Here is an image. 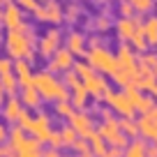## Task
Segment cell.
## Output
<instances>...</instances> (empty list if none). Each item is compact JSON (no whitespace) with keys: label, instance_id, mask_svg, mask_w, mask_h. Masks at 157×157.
<instances>
[{"label":"cell","instance_id":"1","mask_svg":"<svg viewBox=\"0 0 157 157\" xmlns=\"http://www.w3.org/2000/svg\"><path fill=\"white\" fill-rule=\"evenodd\" d=\"M35 30L33 25L28 23H21L16 30H7L5 35V49H7V56L14 60L19 58H25L30 63H35Z\"/></svg>","mask_w":157,"mask_h":157},{"label":"cell","instance_id":"2","mask_svg":"<svg viewBox=\"0 0 157 157\" xmlns=\"http://www.w3.org/2000/svg\"><path fill=\"white\" fill-rule=\"evenodd\" d=\"M35 88L39 90L42 99L46 102H60V99H69V90L63 81L53 76L51 72H39L35 74Z\"/></svg>","mask_w":157,"mask_h":157},{"label":"cell","instance_id":"3","mask_svg":"<svg viewBox=\"0 0 157 157\" xmlns=\"http://www.w3.org/2000/svg\"><path fill=\"white\" fill-rule=\"evenodd\" d=\"M83 58H86V63H88L90 67L95 69V72H99V74H109V76H111V74L118 69L116 56H113L111 51L106 49V46H97V49L86 51Z\"/></svg>","mask_w":157,"mask_h":157},{"label":"cell","instance_id":"4","mask_svg":"<svg viewBox=\"0 0 157 157\" xmlns=\"http://www.w3.org/2000/svg\"><path fill=\"white\" fill-rule=\"evenodd\" d=\"M99 134H102V139L106 141V146H116V148H127V143H129V139L125 136L123 132H120V125H118V120L113 116H109V118H104L102 123H99V129H97Z\"/></svg>","mask_w":157,"mask_h":157},{"label":"cell","instance_id":"5","mask_svg":"<svg viewBox=\"0 0 157 157\" xmlns=\"http://www.w3.org/2000/svg\"><path fill=\"white\" fill-rule=\"evenodd\" d=\"M104 99H106L109 109H111L113 113H118V116H134V106L132 102H129V97L125 95V90H120V93H116V90H106L104 93Z\"/></svg>","mask_w":157,"mask_h":157},{"label":"cell","instance_id":"6","mask_svg":"<svg viewBox=\"0 0 157 157\" xmlns=\"http://www.w3.org/2000/svg\"><path fill=\"white\" fill-rule=\"evenodd\" d=\"M60 42H63V33H60L58 28L46 30V33L42 35V39H39V44H37V53L42 56V58H51V56L60 49Z\"/></svg>","mask_w":157,"mask_h":157},{"label":"cell","instance_id":"7","mask_svg":"<svg viewBox=\"0 0 157 157\" xmlns=\"http://www.w3.org/2000/svg\"><path fill=\"white\" fill-rule=\"evenodd\" d=\"M125 95L129 97V102H132L134 111L136 113H150L152 109H155V99H152V95H146L141 93L139 88H134V86H127V88H123Z\"/></svg>","mask_w":157,"mask_h":157},{"label":"cell","instance_id":"8","mask_svg":"<svg viewBox=\"0 0 157 157\" xmlns=\"http://www.w3.org/2000/svg\"><path fill=\"white\" fill-rule=\"evenodd\" d=\"M67 120H69V125L76 129L78 136H83V139H88L90 134L95 132V120H93V116H90V113H86L83 109L74 111L72 116L67 118Z\"/></svg>","mask_w":157,"mask_h":157},{"label":"cell","instance_id":"9","mask_svg":"<svg viewBox=\"0 0 157 157\" xmlns=\"http://www.w3.org/2000/svg\"><path fill=\"white\" fill-rule=\"evenodd\" d=\"M74 67V53L67 49V46H60L58 51H56L53 56L49 58V65H46V72L56 74V72H67V69Z\"/></svg>","mask_w":157,"mask_h":157},{"label":"cell","instance_id":"10","mask_svg":"<svg viewBox=\"0 0 157 157\" xmlns=\"http://www.w3.org/2000/svg\"><path fill=\"white\" fill-rule=\"evenodd\" d=\"M33 16H35L37 21H46V23H53V25H58L60 21L65 19L63 7H60L58 2H53V0L44 2V7H42V5H37V10L33 12Z\"/></svg>","mask_w":157,"mask_h":157},{"label":"cell","instance_id":"11","mask_svg":"<svg viewBox=\"0 0 157 157\" xmlns=\"http://www.w3.org/2000/svg\"><path fill=\"white\" fill-rule=\"evenodd\" d=\"M12 72H14V76H16L21 88L35 86V74H33V63H30V60H25V58L14 60V69H12Z\"/></svg>","mask_w":157,"mask_h":157},{"label":"cell","instance_id":"12","mask_svg":"<svg viewBox=\"0 0 157 157\" xmlns=\"http://www.w3.org/2000/svg\"><path fill=\"white\" fill-rule=\"evenodd\" d=\"M28 134H33L37 141L46 143V139H49V134H51V118L46 116V113H37V116H33V123H30Z\"/></svg>","mask_w":157,"mask_h":157},{"label":"cell","instance_id":"13","mask_svg":"<svg viewBox=\"0 0 157 157\" xmlns=\"http://www.w3.org/2000/svg\"><path fill=\"white\" fill-rule=\"evenodd\" d=\"M116 60H118V69H125V72H132V74L139 72V63H136V56H134L132 46L123 44L116 53Z\"/></svg>","mask_w":157,"mask_h":157},{"label":"cell","instance_id":"14","mask_svg":"<svg viewBox=\"0 0 157 157\" xmlns=\"http://www.w3.org/2000/svg\"><path fill=\"white\" fill-rule=\"evenodd\" d=\"M139 125V134L148 141H157V116L155 113H141V118L136 120Z\"/></svg>","mask_w":157,"mask_h":157},{"label":"cell","instance_id":"15","mask_svg":"<svg viewBox=\"0 0 157 157\" xmlns=\"http://www.w3.org/2000/svg\"><path fill=\"white\" fill-rule=\"evenodd\" d=\"M83 86H86V90H88V97H95V99L104 97V93L109 90L106 78H104V74H99V72H95L93 76H88L83 81Z\"/></svg>","mask_w":157,"mask_h":157},{"label":"cell","instance_id":"16","mask_svg":"<svg viewBox=\"0 0 157 157\" xmlns=\"http://www.w3.org/2000/svg\"><path fill=\"white\" fill-rule=\"evenodd\" d=\"M2 23H5L7 30H16L23 23V10L14 2H7L5 10H2Z\"/></svg>","mask_w":157,"mask_h":157},{"label":"cell","instance_id":"17","mask_svg":"<svg viewBox=\"0 0 157 157\" xmlns=\"http://www.w3.org/2000/svg\"><path fill=\"white\" fill-rule=\"evenodd\" d=\"M21 111H23V102L16 95H12V97H7L2 102V118H5L7 123H16V118L21 116Z\"/></svg>","mask_w":157,"mask_h":157},{"label":"cell","instance_id":"18","mask_svg":"<svg viewBox=\"0 0 157 157\" xmlns=\"http://www.w3.org/2000/svg\"><path fill=\"white\" fill-rule=\"evenodd\" d=\"M143 19H132V16H123V19L116 23V35L123 42H129V37L134 35V30H136V23Z\"/></svg>","mask_w":157,"mask_h":157},{"label":"cell","instance_id":"19","mask_svg":"<svg viewBox=\"0 0 157 157\" xmlns=\"http://www.w3.org/2000/svg\"><path fill=\"white\" fill-rule=\"evenodd\" d=\"M65 46H67L74 56H86V51H88V49H86V46H88V44H86V37L81 33H76V30H72V33L67 35Z\"/></svg>","mask_w":157,"mask_h":157},{"label":"cell","instance_id":"20","mask_svg":"<svg viewBox=\"0 0 157 157\" xmlns=\"http://www.w3.org/2000/svg\"><path fill=\"white\" fill-rule=\"evenodd\" d=\"M134 88H139L141 93H152V88L157 86V76L152 72H136V78H134Z\"/></svg>","mask_w":157,"mask_h":157},{"label":"cell","instance_id":"21","mask_svg":"<svg viewBox=\"0 0 157 157\" xmlns=\"http://www.w3.org/2000/svg\"><path fill=\"white\" fill-rule=\"evenodd\" d=\"M69 102H72L74 109H86L88 106V90H86L83 81L74 88H69Z\"/></svg>","mask_w":157,"mask_h":157},{"label":"cell","instance_id":"22","mask_svg":"<svg viewBox=\"0 0 157 157\" xmlns=\"http://www.w3.org/2000/svg\"><path fill=\"white\" fill-rule=\"evenodd\" d=\"M21 102H23V106H28V109H39L44 99H42V95H39V90L35 88V86H30V88H23Z\"/></svg>","mask_w":157,"mask_h":157},{"label":"cell","instance_id":"23","mask_svg":"<svg viewBox=\"0 0 157 157\" xmlns=\"http://www.w3.org/2000/svg\"><path fill=\"white\" fill-rule=\"evenodd\" d=\"M23 139H25V129H21L19 125H14V127H12L10 132H7V148H10V150L16 155V150L21 148Z\"/></svg>","mask_w":157,"mask_h":157},{"label":"cell","instance_id":"24","mask_svg":"<svg viewBox=\"0 0 157 157\" xmlns=\"http://www.w3.org/2000/svg\"><path fill=\"white\" fill-rule=\"evenodd\" d=\"M118 125H120V132H123L125 136L129 139V141L139 136V125H136V120H134L132 116H120Z\"/></svg>","mask_w":157,"mask_h":157},{"label":"cell","instance_id":"25","mask_svg":"<svg viewBox=\"0 0 157 157\" xmlns=\"http://www.w3.org/2000/svg\"><path fill=\"white\" fill-rule=\"evenodd\" d=\"M143 35L148 46H157V16H148L143 21Z\"/></svg>","mask_w":157,"mask_h":157},{"label":"cell","instance_id":"26","mask_svg":"<svg viewBox=\"0 0 157 157\" xmlns=\"http://www.w3.org/2000/svg\"><path fill=\"white\" fill-rule=\"evenodd\" d=\"M88 143H90V150L95 152V157H102L104 150L109 148L106 141L102 139V134H99V132H93V134H90V136H88Z\"/></svg>","mask_w":157,"mask_h":157},{"label":"cell","instance_id":"27","mask_svg":"<svg viewBox=\"0 0 157 157\" xmlns=\"http://www.w3.org/2000/svg\"><path fill=\"white\" fill-rule=\"evenodd\" d=\"M123 157H146V141H139V139H132L125 148Z\"/></svg>","mask_w":157,"mask_h":157},{"label":"cell","instance_id":"28","mask_svg":"<svg viewBox=\"0 0 157 157\" xmlns=\"http://www.w3.org/2000/svg\"><path fill=\"white\" fill-rule=\"evenodd\" d=\"M155 60H157V53L143 51V53L136 58V63H139V72H152V67H155Z\"/></svg>","mask_w":157,"mask_h":157},{"label":"cell","instance_id":"29","mask_svg":"<svg viewBox=\"0 0 157 157\" xmlns=\"http://www.w3.org/2000/svg\"><path fill=\"white\" fill-rule=\"evenodd\" d=\"M111 76H113V81H116V86H120V88H127V86H132V83H134L136 74L125 72V69H116V72H113Z\"/></svg>","mask_w":157,"mask_h":157},{"label":"cell","instance_id":"30","mask_svg":"<svg viewBox=\"0 0 157 157\" xmlns=\"http://www.w3.org/2000/svg\"><path fill=\"white\" fill-rule=\"evenodd\" d=\"M0 86L5 88L7 95H14L16 88H19V81H16L14 72H7V74H0Z\"/></svg>","mask_w":157,"mask_h":157},{"label":"cell","instance_id":"31","mask_svg":"<svg viewBox=\"0 0 157 157\" xmlns=\"http://www.w3.org/2000/svg\"><path fill=\"white\" fill-rule=\"evenodd\" d=\"M60 136H63V143H65V148H72L74 143H76L78 134H76V129H74L72 125H65V127L60 129Z\"/></svg>","mask_w":157,"mask_h":157},{"label":"cell","instance_id":"32","mask_svg":"<svg viewBox=\"0 0 157 157\" xmlns=\"http://www.w3.org/2000/svg\"><path fill=\"white\" fill-rule=\"evenodd\" d=\"M72 69L78 74V78H81V81H86L88 76H93V74H95V69L90 67L86 60H81V63H74V67H72Z\"/></svg>","mask_w":157,"mask_h":157},{"label":"cell","instance_id":"33","mask_svg":"<svg viewBox=\"0 0 157 157\" xmlns=\"http://www.w3.org/2000/svg\"><path fill=\"white\" fill-rule=\"evenodd\" d=\"M134 7V12H139V14H150L152 7H155V0H129Z\"/></svg>","mask_w":157,"mask_h":157},{"label":"cell","instance_id":"34","mask_svg":"<svg viewBox=\"0 0 157 157\" xmlns=\"http://www.w3.org/2000/svg\"><path fill=\"white\" fill-rule=\"evenodd\" d=\"M72 113H74V106H72V102H69V99H60V102H56V116L69 118Z\"/></svg>","mask_w":157,"mask_h":157},{"label":"cell","instance_id":"35","mask_svg":"<svg viewBox=\"0 0 157 157\" xmlns=\"http://www.w3.org/2000/svg\"><path fill=\"white\" fill-rule=\"evenodd\" d=\"M46 143H49L51 148H65V143H63V136H60V132H53L51 129V134H49V139H46Z\"/></svg>","mask_w":157,"mask_h":157},{"label":"cell","instance_id":"36","mask_svg":"<svg viewBox=\"0 0 157 157\" xmlns=\"http://www.w3.org/2000/svg\"><path fill=\"white\" fill-rule=\"evenodd\" d=\"M16 123H19V127H21V129H25V134H28L30 123H33V116H30L28 111H21V116L16 118Z\"/></svg>","mask_w":157,"mask_h":157},{"label":"cell","instance_id":"37","mask_svg":"<svg viewBox=\"0 0 157 157\" xmlns=\"http://www.w3.org/2000/svg\"><path fill=\"white\" fill-rule=\"evenodd\" d=\"M16 5H19L23 12H30V14H33V12L37 10V5H39V2H37V0H19Z\"/></svg>","mask_w":157,"mask_h":157},{"label":"cell","instance_id":"38","mask_svg":"<svg viewBox=\"0 0 157 157\" xmlns=\"http://www.w3.org/2000/svg\"><path fill=\"white\" fill-rule=\"evenodd\" d=\"M63 14H65V19H67V21H76L78 14H81V10H78L76 5H67V10H65Z\"/></svg>","mask_w":157,"mask_h":157},{"label":"cell","instance_id":"39","mask_svg":"<svg viewBox=\"0 0 157 157\" xmlns=\"http://www.w3.org/2000/svg\"><path fill=\"white\" fill-rule=\"evenodd\" d=\"M109 28H111V21H109L106 16H99V19L95 21V30H97V33H106Z\"/></svg>","mask_w":157,"mask_h":157},{"label":"cell","instance_id":"40","mask_svg":"<svg viewBox=\"0 0 157 157\" xmlns=\"http://www.w3.org/2000/svg\"><path fill=\"white\" fill-rule=\"evenodd\" d=\"M118 12H120V16H132V14H134V7H132V2H129V0H125V2H120Z\"/></svg>","mask_w":157,"mask_h":157},{"label":"cell","instance_id":"41","mask_svg":"<svg viewBox=\"0 0 157 157\" xmlns=\"http://www.w3.org/2000/svg\"><path fill=\"white\" fill-rule=\"evenodd\" d=\"M102 157H123V148H116V146H109L106 150H104Z\"/></svg>","mask_w":157,"mask_h":157},{"label":"cell","instance_id":"42","mask_svg":"<svg viewBox=\"0 0 157 157\" xmlns=\"http://www.w3.org/2000/svg\"><path fill=\"white\" fill-rule=\"evenodd\" d=\"M86 44H88L90 49H97V46H104V39L99 37V35H93V37H90L88 42H86Z\"/></svg>","mask_w":157,"mask_h":157},{"label":"cell","instance_id":"43","mask_svg":"<svg viewBox=\"0 0 157 157\" xmlns=\"http://www.w3.org/2000/svg\"><path fill=\"white\" fill-rule=\"evenodd\" d=\"M39 157H63V155H60V150H58V148H46V150H42V152H39Z\"/></svg>","mask_w":157,"mask_h":157},{"label":"cell","instance_id":"44","mask_svg":"<svg viewBox=\"0 0 157 157\" xmlns=\"http://www.w3.org/2000/svg\"><path fill=\"white\" fill-rule=\"evenodd\" d=\"M146 157H157V141L146 143Z\"/></svg>","mask_w":157,"mask_h":157},{"label":"cell","instance_id":"45","mask_svg":"<svg viewBox=\"0 0 157 157\" xmlns=\"http://www.w3.org/2000/svg\"><path fill=\"white\" fill-rule=\"evenodd\" d=\"M12 69H14L12 60H2L0 58V74H7V72H12Z\"/></svg>","mask_w":157,"mask_h":157},{"label":"cell","instance_id":"46","mask_svg":"<svg viewBox=\"0 0 157 157\" xmlns=\"http://www.w3.org/2000/svg\"><path fill=\"white\" fill-rule=\"evenodd\" d=\"M7 132H10V129L5 127V123H0V143H2V141L7 139Z\"/></svg>","mask_w":157,"mask_h":157},{"label":"cell","instance_id":"47","mask_svg":"<svg viewBox=\"0 0 157 157\" xmlns=\"http://www.w3.org/2000/svg\"><path fill=\"white\" fill-rule=\"evenodd\" d=\"M76 157H95V152L88 148V150H83V152H76Z\"/></svg>","mask_w":157,"mask_h":157},{"label":"cell","instance_id":"48","mask_svg":"<svg viewBox=\"0 0 157 157\" xmlns=\"http://www.w3.org/2000/svg\"><path fill=\"white\" fill-rule=\"evenodd\" d=\"M5 95H7V93H5V88H2V86H0V104L5 102Z\"/></svg>","mask_w":157,"mask_h":157},{"label":"cell","instance_id":"49","mask_svg":"<svg viewBox=\"0 0 157 157\" xmlns=\"http://www.w3.org/2000/svg\"><path fill=\"white\" fill-rule=\"evenodd\" d=\"M150 95H152V99H155V102H157V86H155V88H152V93H150Z\"/></svg>","mask_w":157,"mask_h":157},{"label":"cell","instance_id":"50","mask_svg":"<svg viewBox=\"0 0 157 157\" xmlns=\"http://www.w3.org/2000/svg\"><path fill=\"white\" fill-rule=\"evenodd\" d=\"M152 74L157 76V60H155V67H152Z\"/></svg>","mask_w":157,"mask_h":157},{"label":"cell","instance_id":"51","mask_svg":"<svg viewBox=\"0 0 157 157\" xmlns=\"http://www.w3.org/2000/svg\"><path fill=\"white\" fill-rule=\"evenodd\" d=\"M152 113H155V116H157V104H155V109H152Z\"/></svg>","mask_w":157,"mask_h":157},{"label":"cell","instance_id":"52","mask_svg":"<svg viewBox=\"0 0 157 157\" xmlns=\"http://www.w3.org/2000/svg\"><path fill=\"white\" fill-rule=\"evenodd\" d=\"M0 157H5V155H2V146H0Z\"/></svg>","mask_w":157,"mask_h":157},{"label":"cell","instance_id":"53","mask_svg":"<svg viewBox=\"0 0 157 157\" xmlns=\"http://www.w3.org/2000/svg\"><path fill=\"white\" fill-rule=\"evenodd\" d=\"M37 2H49V0H37Z\"/></svg>","mask_w":157,"mask_h":157},{"label":"cell","instance_id":"54","mask_svg":"<svg viewBox=\"0 0 157 157\" xmlns=\"http://www.w3.org/2000/svg\"><path fill=\"white\" fill-rule=\"evenodd\" d=\"M0 21H2V10H0Z\"/></svg>","mask_w":157,"mask_h":157},{"label":"cell","instance_id":"55","mask_svg":"<svg viewBox=\"0 0 157 157\" xmlns=\"http://www.w3.org/2000/svg\"><path fill=\"white\" fill-rule=\"evenodd\" d=\"M69 157H76V155H69Z\"/></svg>","mask_w":157,"mask_h":157},{"label":"cell","instance_id":"56","mask_svg":"<svg viewBox=\"0 0 157 157\" xmlns=\"http://www.w3.org/2000/svg\"><path fill=\"white\" fill-rule=\"evenodd\" d=\"M10 157H16V155H10Z\"/></svg>","mask_w":157,"mask_h":157},{"label":"cell","instance_id":"57","mask_svg":"<svg viewBox=\"0 0 157 157\" xmlns=\"http://www.w3.org/2000/svg\"><path fill=\"white\" fill-rule=\"evenodd\" d=\"M155 2H157V0H155Z\"/></svg>","mask_w":157,"mask_h":157}]
</instances>
